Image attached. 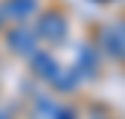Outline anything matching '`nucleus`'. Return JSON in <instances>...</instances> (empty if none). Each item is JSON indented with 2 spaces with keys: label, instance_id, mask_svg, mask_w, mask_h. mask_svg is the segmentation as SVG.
Listing matches in <instances>:
<instances>
[{
  "label": "nucleus",
  "instance_id": "obj_1",
  "mask_svg": "<svg viewBox=\"0 0 125 119\" xmlns=\"http://www.w3.org/2000/svg\"><path fill=\"white\" fill-rule=\"evenodd\" d=\"M102 47L114 55V58H125V23L111 26L102 32Z\"/></svg>",
  "mask_w": 125,
  "mask_h": 119
},
{
  "label": "nucleus",
  "instance_id": "obj_7",
  "mask_svg": "<svg viewBox=\"0 0 125 119\" xmlns=\"http://www.w3.org/2000/svg\"><path fill=\"white\" fill-rule=\"evenodd\" d=\"M58 119H76V116H73V110H61V113H58Z\"/></svg>",
  "mask_w": 125,
  "mask_h": 119
},
{
  "label": "nucleus",
  "instance_id": "obj_6",
  "mask_svg": "<svg viewBox=\"0 0 125 119\" xmlns=\"http://www.w3.org/2000/svg\"><path fill=\"white\" fill-rule=\"evenodd\" d=\"M32 9H35V3H32V0H12V3H9V9H6V15L21 18V15H29Z\"/></svg>",
  "mask_w": 125,
  "mask_h": 119
},
{
  "label": "nucleus",
  "instance_id": "obj_2",
  "mask_svg": "<svg viewBox=\"0 0 125 119\" xmlns=\"http://www.w3.org/2000/svg\"><path fill=\"white\" fill-rule=\"evenodd\" d=\"M64 29H67V23H64L61 15H44V20H41V38H50V41H61L64 38Z\"/></svg>",
  "mask_w": 125,
  "mask_h": 119
},
{
  "label": "nucleus",
  "instance_id": "obj_5",
  "mask_svg": "<svg viewBox=\"0 0 125 119\" xmlns=\"http://www.w3.org/2000/svg\"><path fill=\"white\" fill-rule=\"evenodd\" d=\"M35 67H38L41 73H47L44 79H50V81L58 79V67H55V61L50 58V55H38V58H35Z\"/></svg>",
  "mask_w": 125,
  "mask_h": 119
},
{
  "label": "nucleus",
  "instance_id": "obj_4",
  "mask_svg": "<svg viewBox=\"0 0 125 119\" xmlns=\"http://www.w3.org/2000/svg\"><path fill=\"white\" fill-rule=\"evenodd\" d=\"M12 47L18 50V52H23V55H29L32 52V47H35V41H32V35H29V29H18V32H12Z\"/></svg>",
  "mask_w": 125,
  "mask_h": 119
},
{
  "label": "nucleus",
  "instance_id": "obj_3",
  "mask_svg": "<svg viewBox=\"0 0 125 119\" xmlns=\"http://www.w3.org/2000/svg\"><path fill=\"white\" fill-rule=\"evenodd\" d=\"M96 70H99V52H93L90 47H84V50H82V55H79V73L93 76Z\"/></svg>",
  "mask_w": 125,
  "mask_h": 119
}]
</instances>
